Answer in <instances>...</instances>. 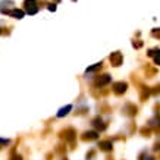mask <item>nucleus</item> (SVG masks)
<instances>
[{
    "instance_id": "obj_1",
    "label": "nucleus",
    "mask_w": 160,
    "mask_h": 160,
    "mask_svg": "<svg viewBox=\"0 0 160 160\" xmlns=\"http://www.w3.org/2000/svg\"><path fill=\"white\" fill-rule=\"evenodd\" d=\"M25 6H26V10H28V13H35L37 12V8H35V2L34 0H26L25 2Z\"/></svg>"
},
{
    "instance_id": "obj_2",
    "label": "nucleus",
    "mask_w": 160,
    "mask_h": 160,
    "mask_svg": "<svg viewBox=\"0 0 160 160\" xmlns=\"http://www.w3.org/2000/svg\"><path fill=\"white\" fill-rule=\"evenodd\" d=\"M9 15H12V16L15 18H22L24 16V12L22 10H18V9H15V10H10V12H8Z\"/></svg>"
},
{
    "instance_id": "obj_3",
    "label": "nucleus",
    "mask_w": 160,
    "mask_h": 160,
    "mask_svg": "<svg viewBox=\"0 0 160 160\" xmlns=\"http://www.w3.org/2000/svg\"><path fill=\"white\" fill-rule=\"evenodd\" d=\"M69 110H71V106H66L65 109H62V110L59 112V113H57V116H63V115H66Z\"/></svg>"
},
{
    "instance_id": "obj_4",
    "label": "nucleus",
    "mask_w": 160,
    "mask_h": 160,
    "mask_svg": "<svg viewBox=\"0 0 160 160\" xmlns=\"http://www.w3.org/2000/svg\"><path fill=\"white\" fill-rule=\"evenodd\" d=\"M160 53V51H159ZM156 62H157V63H160V54H157V56H156Z\"/></svg>"
}]
</instances>
